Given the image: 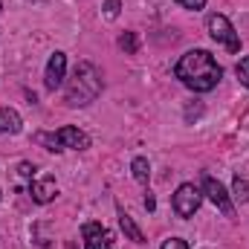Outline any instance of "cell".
<instances>
[{"instance_id": "cell-5", "label": "cell", "mask_w": 249, "mask_h": 249, "mask_svg": "<svg viewBox=\"0 0 249 249\" xmlns=\"http://www.w3.org/2000/svg\"><path fill=\"white\" fill-rule=\"evenodd\" d=\"M200 203H203V194H200V188L194 186V183H183V186L177 188V194H174V212L180 217H194V212L200 209Z\"/></svg>"}, {"instance_id": "cell-12", "label": "cell", "mask_w": 249, "mask_h": 249, "mask_svg": "<svg viewBox=\"0 0 249 249\" xmlns=\"http://www.w3.org/2000/svg\"><path fill=\"white\" fill-rule=\"evenodd\" d=\"M130 171H133V180H136V183L148 186V180H151V165H148L145 157H136V160L130 162Z\"/></svg>"}, {"instance_id": "cell-1", "label": "cell", "mask_w": 249, "mask_h": 249, "mask_svg": "<svg viewBox=\"0 0 249 249\" xmlns=\"http://www.w3.org/2000/svg\"><path fill=\"white\" fill-rule=\"evenodd\" d=\"M174 75L194 93H209L217 87V81L223 78V67L214 61V55L209 50H188L186 55L177 61Z\"/></svg>"}, {"instance_id": "cell-14", "label": "cell", "mask_w": 249, "mask_h": 249, "mask_svg": "<svg viewBox=\"0 0 249 249\" xmlns=\"http://www.w3.org/2000/svg\"><path fill=\"white\" fill-rule=\"evenodd\" d=\"M119 47H122L127 55H133L136 50H139V41H136V32H124L122 38H119Z\"/></svg>"}, {"instance_id": "cell-15", "label": "cell", "mask_w": 249, "mask_h": 249, "mask_svg": "<svg viewBox=\"0 0 249 249\" xmlns=\"http://www.w3.org/2000/svg\"><path fill=\"white\" fill-rule=\"evenodd\" d=\"M235 72H238L241 84H244V87L249 90V55H247V58H241V61H238V67H235Z\"/></svg>"}, {"instance_id": "cell-8", "label": "cell", "mask_w": 249, "mask_h": 249, "mask_svg": "<svg viewBox=\"0 0 249 249\" xmlns=\"http://www.w3.org/2000/svg\"><path fill=\"white\" fill-rule=\"evenodd\" d=\"M64 75H67V55L64 53H53L50 61H47V75H44L47 90H58L64 84Z\"/></svg>"}, {"instance_id": "cell-19", "label": "cell", "mask_w": 249, "mask_h": 249, "mask_svg": "<svg viewBox=\"0 0 249 249\" xmlns=\"http://www.w3.org/2000/svg\"><path fill=\"white\" fill-rule=\"evenodd\" d=\"M32 171H35V165H29V162H20V177H32Z\"/></svg>"}, {"instance_id": "cell-10", "label": "cell", "mask_w": 249, "mask_h": 249, "mask_svg": "<svg viewBox=\"0 0 249 249\" xmlns=\"http://www.w3.org/2000/svg\"><path fill=\"white\" fill-rule=\"evenodd\" d=\"M20 113L15 107H0V133H20Z\"/></svg>"}, {"instance_id": "cell-9", "label": "cell", "mask_w": 249, "mask_h": 249, "mask_svg": "<svg viewBox=\"0 0 249 249\" xmlns=\"http://www.w3.org/2000/svg\"><path fill=\"white\" fill-rule=\"evenodd\" d=\"M29 194H32V200L35 203H53L55 197H58V183H55V177H41V180H32L29 183Z\"/></svg>"}, {"instance_id": "cell-11", "label": "cell", "mask_w": 249, "mask_h": 249, "mask_svg": "<svg viewBox=\"0 0 249 249\" xmlns=\"http://www.w3.org/2000/svg\"><path fill=\"white\" fill-rule=\"evenodd\" d=\"M119 226H122V232L133 241V244H145V235H142V229L136 226V220L124 212V209H119Z\"/></svg>"}, {"instance_id": "cell-3", "label": "cell", "mask_w": 249, "mask_h": 249, "mask_svg": "<svg viewBox=\"0 0 249 249\" xmlns=\"http://www.w3.org/2000/svg\"><path fill=\"white\" fill-rule=\"evenodd\" d=\"M35 142L47 145L50 151H64V148H72V151H87L90 148V136L72 124L61 127L58 133H35Z\"/></svg>"}, {"instance_id": "cell-20", "label": "cell", "mask_w": 249, "mask_h": 249, "mask_svg": "<svg viewBox=\"0 0 249 249\" xmlns=\"http://www.w3.org/2000/svg\"><path fill=\"white\" fill-rule=\"evenodd\" d=\"M145 209H148V212H154V209H157V200H154V194H145Z\"/></svg>"}, {"instance_id": "cell-7", "label": "cell", "mask_w": 249, "mask_h": 249, "mask_svg": "<svg viewBox=\"0 0 249 249\" xmlns=\"http://www.w3.org/2000/svg\"><path fill=\"white\" fill-rule=\"evenodd\" d=\"M203 191L209 194V200H212V203H214V206H217V209L226 214V217H235V206H232V197L226 194V188L220 186L214 177H209V174L203 177Z\"/></svg>"}, {"instance_id": "cell-18", "label": "cell", "mask_w": 249, "mask_h": 249, "mask_svg": "<svg viewBox=\"0 0 249 249\" xmlns=\"http://www.w3.org/2000/svg\"><path fill=\"white\" fill-rule=\"evenodd\" d=\"M183 9H191V12H197V9H203L206 6V0H177Z\"/></svg>"}, {"instance_id": "cell-2", "label": "cell", "mask_w": 249, "mask_h": 249, "mask_svg": "<svg viewBox=\"0 0 249 249\" xmlns=\"http://www.w3.org/2000/svg\"><path fill=\"white\" fill-rule=\"evenodd\" d=\"M102 93V75L90 61H78L72 70V78L67 81V102L72 107H84L96 102Z\"/></svg>"}, {"instance_id": "cell-16", "label": "cell", "mask_w": 249, "mask_h": 249, "mask_svg": "<svg viewBox=\"0 0 249 249\" xmlns=\"http://www.w3.org/2000/svg\"><path fill=\"white\" fill-rule=\"evenodd\" d=\"M102 9H105V15L113 20V18H119V12H122V0H105Z\"/></svg>"}, {"instance_id": "cell-13", "label": "cell", "mask_w": 249, "mask_h": 249, "mask_svg": "<svg viewBox=\"0 0 249 249\" xmlns=\"http://www.w3.org/2000/svg\"><path fill=\"white\" fill-rule=\"evenodd\" d=\"M235 200H241L244 206H249V180H244V177H235Z\"/></svg>"}, {"instance_id": "cell-17", "label": "cell", "mask_w": 249, "mask_h": 249, "mask_svg": "<svg viewBox=\"0 0 249 249\" xmlns=\"http://www.w3.org/2000/svg\"><path fill=\"white\" fill-rule=\"evenodd\" d=\"M162 249H188V244L183 238H168V241L162 244Z\"/></svg>"}, {"instance_id": "cell-4", "label": "cell", "mask_w": 249, "mask_h": 249, "mask_svg": "<svg viewBox=\"0 0 249 249\" xmlns=\"http://www.w3.org/2000/svg\"><path fill=\"white\" fill-rule=\"evenodd\" d=\"M209 35H212L217 44H223L229 53H241V38H238L235 26L229 23V18H223V15H209Z\"/></svg>"}, {"instance_id": "cell-6", "label": "cell", "mask_w": 249, "mask_h": 249, "mask_svg": "<svg viewBox=\"0 0 249 249\" xmlns=\"http://www.w3.org/2000/svg\"><path fill=\"white\" fill-rule=\"evenodd\" d=\"M81 238H84V249H113V232L102 223H84Z\"/></svg>"}]
</instances>
